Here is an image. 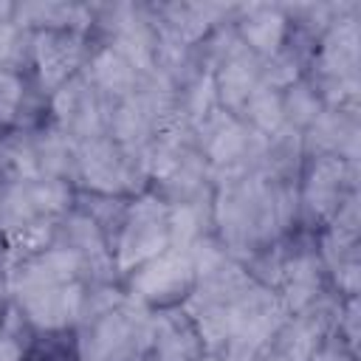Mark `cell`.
Returning <instances> with one entry per match:
<instances>
[{
    "label": "cell",
    "mask_w": 361,
    "mask_h": 361,
    "mask_svg": "<svg viewBox=\"0 0 361 361\" xmlns=\"http://www.w3.org/2000/svg\"><path fill=\"white\" fill-rule=\"evenodd\" d=\"M169 248V203L155 192L135 195L121 217V226L110 243L116 274L130 276L138 265L149 262Z\"/></svg>",
    "instance_id": "6da1fadb"
},
{
    "label": "cell",
    "mask_w": 361,
    "mask_h": 361,
    "mask_svg": "<svg viewBox=\"0 0 361 361\" xmlns=\"http://www.w3.org/2000/svg\"><path fill=\"white\" fill-rule=\"evenodd\" d=\"M195 285L197 276L189 251L169 245L166 251H161L130 274V299L144 307L169 310L175 305H183Z\"/></svg>",
    "instance_id": "7a4b0ae2"
},
{
    "label": "cell",
    "mask_w": 361,
    "mask_h": 361,
    "mask_svg": "<svg viewBox=\"0 0 361 361\" xmlns=\"http://www.w3.org/2000/svg\"><path fill=\"white\" fill-rule=\"evenodd\" d=\"M76 180L102 197H124L144 192L147 180L130 166L124 149L110 138H90L76 144Z\"/></svg>",
    "instance_id": "3957f363"
},
{
    "label": "cell",
    "mask_w": 361,
    "mask_h": 361,
    "mask_svg": "<svg viewBox=\"0 0 361 361\" xmlns=\"http://www.w3.org/2000/svg\"><path fill=\"white\" fill-rule=\"evenodd\" d=\"M90 45L87 37L71 28H39L31 31V51L28 59L37 73L39 90L51 99L65 82L82 73L87 62Z\"/></svg>",
    "instance_id": "277c9868"
},
{
    "label": "cell",
    "mask_w": 361,
    "mask_h": 361,
    "mask_svg": "<svg viewBox=\"0 0 361 361\" xmlns=\"http://www.w3.org/2000/svg\"><path fill=\"white\" fill-rule=\"evenodd\" d=\"M48 107H51V121L59 130H65L76 144L107 135L113 104L107 99H102L82 73H76L71 82H65L51 96Z\"/></svg>",
    "instance_id": "5b68a950"
},
{
    "label": "cell",
    "mask_w": 361,
    "mask_h": 361,
    "mask_svg": "<svg viewBox=\"0 0 361 361\" xmlns=\"http://www.w3.org/2000/svg\"><path fill=\"white\" fill-rule=\"evenodd\" d=\"M85 296H87L85 279L14 293L17 310L23 313L25 324L39 333H65L73 324H79L85 313Z\"/></svg>",
    "instance_id": "8992f818"
},
{
    "label": "cell",
    "mask_w": 361,
    "mask_h": 361,
    "mask_svg": "<svg viewBox=\"0 0 361 361\" xmlns=\"http://www.w3.org/2000/svg\"><path fill=\"white\" fill-rule=\"evenodd\" d=\"M350 180L347 158L341 155H310L302 189H299V209L316 223H330L338 206L344 203V183Z\"/></svg>",
    "instance_id": "52a82bcc"
},
{
    "label": "cell",
    "mask_w": 361,
    "mask_h": 361,
    "mask_svg": "<svg viewBox=\"0 0 361 361\" xmlns=\"http://www.w3.org/2000/svg\"><path fill=\"white\" fill-rule=\"evenodd\" d=\"M56 240L62 245L73 248L82 257V262H85V279H90V282H113L116 262H113L110 243H107L104 231L99 228V223L82 206H73L65 217H59V223H56Z\"/></svg>",
    "instance_id": "ba28073f"
},
{
    "label": "cell",
    "mask_w": 361,
    "mask_h": 361,
    "mask_svg": "<svg viewBox=\"0 0 361 361\" xmlns=\"http://www.w3.org/2000/svg\"><path fill=\"white\" fill-rule=\"evenodd\" d=\"M259 65L262 59L254 56L240 39L237 45L212 68L214 76V90H217V104L234 116H240L243 104L259 85Z\"/></svg>",
    "instance_id": "9c48e42d"
},
{
    "label": "cell",
    "mask_w": 361,
    "mask_h": 361,
    "mask_svg": "<svg viewBox=\"0 0 361 361\" xmlns=\"http://www.w3.org/2000/svg\"><path fill=\"white\" fill-rule=\"evenodd\" d=\"M322 257L313 248H296L285 254L282 276H279V299L290 313H305L313 307V302L322 293Z\"/></svg>",
    "instance_id": "30bf717a"
},
{
    "label": "cell",
    "mask_w": 361,
    "mask_h": 361,
    "mask_svg": "<svg viewBox=\"0 0 361 361\" xmlns=\"http://www.w3.org/2000/svg\"><path fill=\"white\" fill-rule=\"evenodd\" d=\"M149 355L152 361H203L206 353L192 319L183 310L169 307L152 316Z\"/></svg>",
    "instance_id": "8fae6325"
},
{
    "label": "cell",
    "mask_w": 361,
    "mask_h": 361,
    "mask_svg": "<svg viewBox=\"0 0 361 361\" xmlns=\"http://www.w3.org/2000/svg\"><path fill=\"white\" fill-rule=\"evenodd\" d=\"M82 76L93 85V90L107 99L110 104L127 99L135 93L138 87V73L110 48V45H99L96 51L87 54V62L82 68Z\"/></svg>",
    "instance_id": "7c38bea8"
},
{
    "label": "cell",
    "mask_w": 361,
    "mask_h": 361,
    "mask_svg": "<svg viewBox=\"0 0 361 361\" xmlns=\"http://www.w3.org/2000/svg\"><path fill=\"white\" fill-rule=\"evenodd\" d=\"M237 39L259 59L274 56L276 51L285 48L288 34H290V23L279 8L271 6H257L248 8L245 17L237 23Z\"/></svg>",
    "instance_id": "4fadbf2b"
},
{
    "label": "cell",
    "mask_w": 361,
    "mask_h": 361,
    "mask_svg": "<svg viewBox=\"0 0 361 361\" xmlns=\"http://www.w3.org/2000/svg\"><path fill=\"white\" fill-rule=\"evenodd\" d=\"M34 149L39 161L42 178H56V180H76V141L59 130L54 121L39 124L34 133Z\"/></svg>",
    "instance_id": "5bb4252c"
},
{
    "label": "cell",
    "mask_w": 361,
    "mask_h": 361,
    "mask_svg": "<svg viewBox=\"0 0 361 361\" xmlns=\"http://www.w3.org/2000/svg\"><path fill=\"white\" fill-rule=\"evenodd\" d=\"M42 178L37 149H34V135L28 130L11 127L8 133L0 135V183L14 186V183H31Z\"/></svg>",
    "instance_id": "9a60e30c"
},
{
    "label": "cell",
    "mask_w": 361,
    "mask_h": 361,
    "mask_svg": "<svg viewBox=\"0 0 361 361\" xmlns=\"http://www.w3.org/2000/svg\"><path fill=\"white\" fill-rule=\"evenodd\" d=\"M355 144V127L344 116V110L324 107V113L302 133V149L307 155H341Z\"/></svg>",
    "instance_id": "2e32d148"
},
{
    "label": "cell",
    "mask_w": 361,
    "mask_h": 361,
    "mask_svg": "<svg viewBox=\"0 0 361 361\" xmlns=\"http://www.w3.org/2000/svg\"><path fill=\"white\" fill-rule=\"evenodd\" d=\"M212 223V200L203 203L200 197L186 203H169V245L189 251L192 243L209 234Z\"/></svg>",
    "instance_id": "e0dca14e"
},
{
    "label": "cell",
    "mask_w": 361,
    "mask_h": 361,
    "mask_svg": "<svg viewBox=\"0 0 361 361\" xmlns=\"http://www.w3.org/2000/svg\"><path fill=\"white\" fill-rule=\"evenodd\" d=\"M240 118L259 135L271 138L274 133H279L285 127V113H282V93L265 87L262 82L254 87V93L248 96V102L240 110Z\"/></svg>",
    "instance_id": "ac0fdd59"
},
{
    "label": "cell",
    "mask_w": 361,
    "mask_h": 361,
    "mask_svg": "<svg viewBox=\"0 0 361 361\" xmlns=\"http://www.w3.org/2000/svg\"><path fill=\"white\" fill-rule=\"evenodd\" d=\"M56 223L59 220H51V217H39L11 234H6V268H14L17 262L51 248L56 243Z\"/></svg>",
    "instance_id": "d6986e66"
},
{
    "label": "cell",
    "mask_w": 361,
    "mask_h": 361,
    "mask_svg": "<svg viewBox=\"0 0 361 361\" xmlns=\"http://www.w3.org/2000/svg\"><path fill=\"white\" fill-rule=\"evenodd\" d=\"M282 113H285L288 127L305 133L324 113V102H322L316 85L310 79H299L296 85L282 90Z\"/></svg>",
    "instance_id": "ffe728a7"
},
{
    "label": "cell",
    "mask_w": 361,
    "mask_h": 361,
    "mask_svg": "<svg viewBox=\"0 0 361 361\" xmlns=\"http://www.w3.org/2000/svg\"><path fill=\"white\" fill-rule=\"evenodd\" d=\"M25 192H28L31 206L37 209L39 217L59 220V217H65V214L76 206V195H73V186H71L68 180L37 178V180L25 183Z\"/></svg>",
    "instance_id": "44dd1931"
},
{
    "label": "cell",
    "mask_w": 361,
    "mask_h": 361,
    "mask_svg": "<svg viewBox=\"0 0 361 361\" xmlns=\"http://www.w3.org/2000/svg\"><path fill=\"white\" fill-rule=\"evenodd\" d=\"M302 68H305V62L299 56V48H293V45L285 42L282 51H276L274 56L262 59V65H259V82L265 87L282 93V90H288L290 85H296L302 79Z\"/></svg>",
    "instance_id": "7402d4cb"
},
{
    "label": "cell",
    "mask_w": 361,
    "mask_h": 361,
    "mask_svg": "<svg viewBox=\"0 0 361 361\" xmlns=\"http://www.w3.org/2000/svg\"><path fill=\"white\" fill-rule=\"evenodd\" d=\"M214 107H220L217 104V90H214V76H212V68L203 73H195V79L192 82H186L183 85V90H180V110H183V116L189 118V124L195 127L197 121H203Z\"/></svg>",
    "instance_id": "603a6c76"
},
{
    "label": "cell",
    "mask_w": 361,
    "mask_h": 361,
    "mask_svg": "<svg viewBox=\"0 0 361 361\" xmlns=\"http://www.w3.org/2000/svg\"><path fill=\"white\" fill-rule=\"evenodd\" d=\"M28 87L20 71L0 68V127H14L25 107Z\"/></svg>",
    "instance_id": "cb8c5ba5"
},
{
    "label": "cell",
    "mask_w": 361,
    "mask_h": 361,
    "mask_svg": "<svg viewBox=\"0 0 361 361\" xmlns=\"http://www.w3.org/2000/svg\"><path fill=\"white\" fill-rule=\"evenodd\" d=\"M23 313L8 310L6 319H0V361H23L28 341L23 338Z\"/></svg>",
    "instance_id": "d4e9b609"
},
{
    "label": "cell",
    "mask_w": 361,
    "mask_h": 361,
    "mask_svg": "<svg viewBox=\"0 0 361 361\" xmlns=\"http://www.w3.org/2000/svg\"><path fill=\"white\" fill-rule=\"evenodd\" d=\"M6 293H8V279H6V274H0V305L6 302Z\"/></svg>",
    "instance_id": "484cf974"
},
{
    "label": "cell",
    "mask_w": 361,
    "mask_h": 361,
    "mask_svg": "<svg viewBox=\"0 0 361 361\" xmlns=\"http://www.w3.org/2000/svg\"><path fill=\"white\" fill-rule=\"evenodd\" d=\"M0 189H3V186H0Z\"/></svg>",
    "instance_id": "4316f807"
}]
</instances>
